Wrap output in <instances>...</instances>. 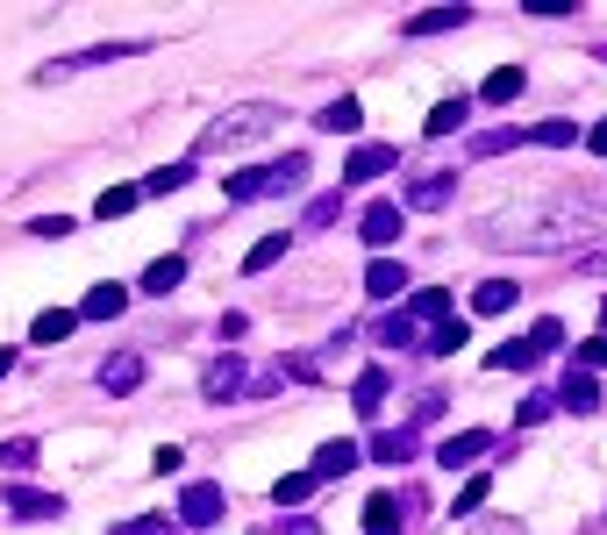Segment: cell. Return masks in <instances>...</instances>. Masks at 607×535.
I'll use <instances>...</instances> for the list:
<instances>
[{"mask_svg": "<svg viewBox=\"0 0 607 535\" xmlns=\"http://www.w3.org/2000/svg\"><path fill=\"white\" fill-rule=\"evenodd\" d=\"M479 236L500 243V250H572L586 236V222L579 214H557V207H522V214H493Z\"/></svg>", "mask_w": 607, "mask_h": 535, "instance_id": "cell-1", "label": "cell"}, {"mask_svg": "<svg viewBox=\"0 0 607 535\" xmlns=\"http://www.w3.org/2000/svg\"><path fill=\"white\" fill-rule=\"evenodd\" d=\"M308 150H286V158H265V164H251V172H230V201L243 207V201H271V193H300L308 186Z\"/></svg>", "mask_w": 607, "mask_h": 535, "instance_id": "cell-2", "label": "cell"}, {"mask_svg": "<svg viewBox=\"0 0 607 535\" xmlns=\"http://www.w3.org/2000/svg\"><path fill=\"white\" fill-rule=\"evenodd\" d=\"M279 129V107L271 100H251V107H230V115H215L201 129V150H243V143H257V136H271Z\"/></svg>", "mask_w": 607, "mask_h": 535, "instance_id": "cell-3", "label": "cell"}, {"mask_svg": "<svg viewBox=\"0 0 607 535\" xmlns=\"http://www.w3.org/2000/svg\"><path fill=\"white\" fill-rule=\"evenodd\" d=\"M243 386H251V372H243V357H236V350H222V357L201 372V400H207V407H230Z\"/></svg>", "mask_w": 607, "mask_h": 535, "instance_id": "cell-4", "label": "cell"}, {"mask_svg": "<svg viewBox=\"0 0 607 535\" xmlns=\"http://www.w3.org/2000/svg\"><path fill=\"white\" fill-rule=\"evenodd\" d=\"M450 201H458V172H422V179H407V193H401L407 214H436Z\"/></svg>", "mask_w": 607, "mask_h": 535, "instance_id": "cell-5", "label": "cell"}, {"mask_svg": "<svg viewBox=\"0 0 607 535\" xmlns=\"http://www.w3.org/2000/svg\"><path fill=\"white\" fill-rule=\"evenodd\" d=\"M179 522H187V528H215L222 522V485L215 479H193L187 493H179Z\"/></svg>", "mask_w": 607, "mask_h": 535, "instance_id": "cell-6", "label": "cell"}, {"mask_svg": "<svg viewBox=\"0 0 607 535\" xmlns=\"http://www.w3.org/2000/svg\"><path fill=\"white\" fill-rule=\"evenodd\" d=\"M486 450H493V436H486V428H458V436L436 442V464H444V471H472Z\"/></svg>", "mask_w": 607, "mask_h": 535, "instance_id": "cell-7", "label": "cell"}, {"mask_svg": "<svg viewBox=\"0 0 607 535\" xmlns=\"http://www.w3.org/2000/svg\"><path fill=\"white\" fill-rule=\"evenodd\" d=\"M393 164H401V150L393 143H358L351 158H343V179H351V186H372V179H386Z\"/></svg>", "mask_w": 607, "mask_h": 535, "instance_id": "cell-8", "label": "cell"}, {"mask_svg": "<svg viewBox=\"0 0 607 535\" xmlns=\"http://www.w3.org/2000/svg\"><path fill=\"white\" fill-rule=\"evenodd\" d=\"M401 222H407V207H393V201H372L358 214V236L372 243V250H386V243H401Z\"/></svg>", "mask_w": 607, "mask_h": 535, "instance_id": "cell-9", "label": "cell"}, {"mask_svg": "<svg viewBox=\"0 0 607 535\" xmlns=\"http://www.w3.org/2000/svg\"><path fill=\"white\" fill-rule=\"evenodd\" d=\"M465 22H472V8H465V0H450V8H422V14H407L401 36H450V29H465Z\"/></svg>", "mask_w": 607, "mask_h": 535, "instance_id": "cell-10", "label": "cell"}, {"mask_svg": "<svg viewBox=\"0 0 607 535\" xmlns=\"http://www.w3.org/2000/svg\"><path fill=\"white\" fill-rule=\"evenodd\" d=\"M0 500H8L14 522H57V514H65V500H57V493H36V485H8Z\"/></svg>", "mask_w": 607, "mask_h": 535, "instance_id": "cell-11", "label": "cell"}, {"mask_svg": "<svg viewBox=\"0 0 607 535\" xmlns=\"http://www.w3.org/2000/svg\"><path fill=\"white\" fill-rule=\"evenodd\" d=\"M364 464V442H351V436H337V442H322V450H315V479H351V471Z\"/></svg>", "mask_w": 607, "mask_h": 535, "instance_id": "cell-12", "label": "cell"}, {"mask_svg": "<svg viewBox=\"0 0 607 535\" xmlns=\"http://www.w3.org/2000/svg\"><path fill=\"white\" fill-rule=\"evenodd\" d=\"M401 314L415 321V329H422V343H429V329H444V321H450V293H444V286H422V293L407 300Z\"/></svg>", "mask_w": 607, "mask_h": 535, "instance_id": "cell-13", "label": "cell"}, {"mask_svg": "<svg viewBox=\"0 0 607 535\" xmlns=\"http://www.w3.org/2000/svg\"><path fill=\"white\" fill-rule=\"evenodd\" d=\"M315 129H322V136H358V129H364V107H358V94H337V100L322 107V115H315Z\"/></svg>", "mask_w": 607, "mask_h": 535, "instance_id": "cell-14", "label": "cell"}, {"mask_svg": "<svg viewBox=\"0 0 607 535\" xmlns=\"http://www.w3.org/2000/svg\"><path fill=\"white\" fill-rule=\"evenodd\" d=\"M557 407H565V415H600L594 372H565V386H557Z\"/></svg>", "mask_w": 607, "mask_h": 535, "instance_id": "cell-15", "label": "cell"}, {"mask_svg": "<svg viewBox=\"0 0 607 535\" xmlns=\"http://www.w3.org/2000/svg\"><path fill=\"white\" fill-rule=\"evenodd\" d=\"M100 386H108V393H136V386H143V357H136V350L100 357Z\"/></svg>", "mask_w": 607, "mask_h": 535, "instance_id": "cell-16", "label": "cell"}, {"mask_svg": "<svg viewBox=\"0 0 607 535\" xmlns=\"http://www.w3.org/2000/svg\"><path fill=\"white\" fill-rule=\"evenodd\" d=\"M465 121H472V94H450L429 107V121H422V136H458Z\"/></svg>", "mask_w": 607, "mask_h": 535, "instance_id": "cell-17", "label": "cell"}, {"mask_svg": "<svg viewBox=\"0 0 607 535\" xmlns=\"http://www.w3.org/2000/svg\"><path fill=\"white\" fill-rule=\"evenodd\" d=\"M351 407H358V421H379V407H386V372H379V364H364V372H358Z\"/></svg>", "mask_w": 607, "mask_h": 535, "instance_id": "cell-18", "label": "cell"}, {"mask_svg": "<svg viewBox=\"0 0 607 535\" xmlns=\"http://www.w3.org/2000/svg\"><path fill=\"white\" fill-rule=\"evenodd\" d=\"M407 457H415V428H379V436H372V464H393V471H401L407 464Z\"/></svg>", "mask_w": 607, "mask_h": 535, "instance_id": "cell-19", "label": "cell"}, {"mask_svg": "<svg viewBox=\"0 0 607 535\" xmlns=\"http://www.w3.org/2000/svg\"><path fill=\"white\" fill-rule=\"evenodd\" d=\"M401 286H407V265H393V257H372V265H364V293L372 300H401Z\"/></svg>", "mask_w": 607, "mask_h": 535, "instance_id": "cell-20", "label": "cell"}, {"mask_svg": "<svg viewBox=\"0 0 607 535\" xmlns=\"http://www.w3.org/2000/svg\"><path fill=\"white\" fill-rule=\"evenodd\" d=\"M401 528H407V514H401V500H393V493L364 500V535H401Z\"/></svg>", "mask_w": 607, "mask_h": 535, "instance_id": "cell-21", "label": "cell"}, {"mask_svg": "<svg viewBox=\"0 0 607 535\" xmlns=\"http://www.w3.org/2000/svg\"><path fill=\"white\" fill-rule=\"evenodd\" d=\"M522 86H529V72H522V65H500L493 79L479 86V100H486V107H514V100H522Z\"/></svg>", "mask_w": 607, "mask_h": 535, "instance_id": "cell-22", "label": "cell"}, {"mask_svg": "<svg viewBox=\"0 0 607 535\" xmlns=\"http://www.w3.org/2000/svg\"><path fill=\"white\" fill-rule=\"evenodd\" d=\"M72 329H79V308H43L29 321V343H65Z\"/></svg>", "mask_w": 607, "mask_h": 535, "instance_id": "cell-23", "label": "cell"}, {"mask_svg": "<svg viewBox=\"0 0 607 535\" xmlns=\"http://www.w3.org/2000/svg\"><path fill=\"white\" fill-rule=\"evenodd\" d=\"M536 357H543V350L529 343V335H514V343H500L493 357H486V372H536Z\"/></svg>", "mask_w": 607, "mask_h": 535, "instance_id": "cell-24", "label": "cell"}, {"mask_svg": "<svg viewBox=\"0 0 607 535\" xmlns=\"http://www.w3.org/2000/svg\"><path fill=\"white\" fill-rule=\"evenodd\" d=\"M514 293H522L514 279H479V286H472V314H508Z\"/></svg>", "mask_w": 607, "mask_h": 535, "instance_id": "cell-25", "label": "cell"}, {"mask_svg": "<svg viewBox=\"0 0 607 535\" xmlns=\"http://www.w3.org/2000/svg\"><path fill=\"white\" fill-rule=\"evenodd\" d=\"M465 343H472V321H465V314H450L444 329H429V343H422V350H429V357H458Z\"/></svg>", "mask_w": 607, "mask_h": 535, "instance_id": "cell-26", "label": "cell"}, {"mask_svg": "<svg viewBox=\"0 0 607 535\" xmlns=\"http://www.w3.org/2000/svg\"><path fill=\"white\" fill-rule=\"evenodd\" d=\"M529 143H543V150H572V143H586V129L557 115V121H536V129H529Z\"/></svg>", "mask_w": 607, "mask_h": 535, "instance_id": "cell-27", "label": "cell"}, {"mask_svg": "<svg viewBox=\"0 0 607 535\" xmlns=\"http://www.w3.org/2000/svg\"><path fill=\"white\" fill-rule=\"evenodd\" d=\"M121 308H129V293H121V286H94V293L79 300V321H115Z\"/></svg>", "mask_w": 607, "mask_h": 535, "instance_id": "cell-28", "label": "cell"}, {"mask_svg": "<svg viewBox=\"0 0 607 535\" xmlns=\"http://www.w3.org/2000/svg\"><path fill=\"white\" fill-rule=\"evenodd\" d=\"M172 286H187V257H179V250H172V257H158V265L143 271V293H158V300H164Z\"/></svg>", "mask_w": 607, "mask_h": 535, "instance_id": "cell-29", "label": "cell"}, {"mask_svg": "<svg viewBox=\"0 0 607 535\" xmlns=\"http://www.w3.org/2000/svg\"><path fill=\"white\" fill-rule=\"evenodd\" d=\"M315 485H322V479H315V471H286V479L271 485V500H279V507H300V500H308Z\"/></svg>", "mask_w": 607, "mask_h": 535, "instance_id": "cell-30", "label": "cell"}, {"mask_svg": "<svg viewBox=\"0 0 607 535\" xmlns=\"http://www.w3.org/2000/svg\"><path fill=\"white\" fill-rule=\"evenodd\" d=\"M279 257H286V228H279V236H265V243H251V250H243V271H271Z\"/></svg>", "mask_w": 607, "mask_h": 535, "instance_id": "cell-31", "label": "cell"}, {"mask_svg": "<svg viewBox=\"0 0 607 535\" xmlns=\"http://www.w3.org/2000/svg\"><path fill=\"white\" fill-rule=\"evenodd\" d=\"M379 343L386 350H422V329L407 314H386V329H379Z\"/></svg>", "mask_w": 607, "mask_h": 535, "instance_id": "cell-32", "label": "cell"}, {"mask_svg": "<svg viewBox=\"0 0 607 535\" xmlns=\"http://www.w3.org/2000/svg\"><path fill=\"white\" fill-rule=\"evenodd\" d=\"M136 201H143V186H108V193L94 201V214H100V222H115V214H129Z\"/></svg>", "mask_w": 607, "mask_h": 535, "instance_id": "cell-33", "label": "cell"}, {"mask_svg": "<svg viewBox=\"0 0 607 535\" xmlns=\"http://www.w3.org/2000/svg\"><path fill=\"white\" fill-rule=\"evenodd\" d=\"M557 415V393H529L522 407H514V428H536V421H551Z\"/></svg>", "mask_w": 607, "mask_h": 535, "instance_id": "cell-34", "label": "cell"}, {"mask_svg": "<svg viewBox=\"0 0 607 535\" xmlns=\"http://www.w3.org/2000/svg\"><path fill=\"white\" fill-rule=\"evenodd\" d=\"M187 179H193V164H158V172L143 179V193H179Z\"/></svg>", "mask_w": 607, "mask_h": 535, "instance_id": "cell-35", "label": "cell"}, {"mask_svg": "<svg viewBox=\"0 0 607 535\" xmlns=\"http://www.w3.org/2000/svg\"><path fill=\"white\" fill-rule=\"evenodd\" d=\"M343 214V193H322V201H308V214H300V228H329Z\"/></svg>", "mask_w": 607, "mask_h": 535, "instance_id": "cell-36", "label": "cell"}, {"mask_svg": "<svg viewBox=\"0 0 607 535\" xmlns=\"http://www.w3.org/2000/svg\"><path fill=\"white\" fill-rule=\"evenodd\" d=\"M108 535H172V514H136V522H115Z\"/></svg>", "mask_w": 607, "mask_h": 535, "instance_id": "cell-37", "label": "cell"}, {"mask_svg": "<svg viewBox=\"0 0 607 535\" xmlns=\"http://www.w3.org/2000/svg\"><path fill=\"white\" fill-rule=\"evenodd\" d=\"M429 421H444V393H415V415H407V428H429Z\"/></svg>", "mask_w": 607, "mask_h": 535, "instance_id": "cell-38", "label": "cell"}, {"mask_svg": "<svg viewBox=\"0 0 607 535\" xmlns=\"http://www.w3.org/2000/svg\"><path fill=\"white\" fill-rule=\"evenodd\" d=\"M514 143H529V129H486L472 150H479V158H493V150H514Z\"/></svg>", "mask_w": 607, "mask_h": 535, "instance_id": "cell-39", "label": "cell"}, {"mask_svg": "<svg viewBox=\"0 0 607 535\" xmlns=\"http://www.w3.org/2000/svg\"><path fill=\"white\" fill-rule=\"evenodd\" d=\"M486 493H493V479H465V493H458V507H450V514H472V522H479Z\"/></svg>", "mask_w": 607, "mask_h": 535, "instance_id": "cell-40", "label": "cell"}, {"mask_svg": "<svg viewBox=\"0 0 607 535\" xmlns=\"http://www.w3.org/2000/svg\"><path fill=\"white\" fill-rule=\"evenodd\" d=\"M529 343H536L543 357H551V350H565V321H551V314H543L536 329H529Z\"/></svg>", "mask_w": 607, "mask_h": 535, "instance_id": "cell-41", "label": "cell"}, {"mask_svg": "<svg viewBox=\"0 0 607 535\" xmlns=\"http://www.w3.org/2000/svg\"><path fill=\"white\" fill-rule=\"evenodd\" d=\"M0 464H8V471H29V464H36V442H29V436L0 442Z\"/></svg>", "mask_w": 607, "mask_h": 535, "instance_id": "cell-42", "label": "cell"}, {"mask_svg": "<svg viewBox=\"0 0 607 535\" xmlns=\"http://www.w3.org/2000/svg\"><path fill=\"white\" fill-rule=\"evenodd\" d=\"M458 535H522V522H508V514H479V522H465Z\"/></svg>", "mask_w": 607, "mask_h": 535, "instance_id": "cell-43", "label": "cell"}, {"mask_svg": "<svg viewBox=\"0 0 607 535\" xmlns=\"http://www.w3.org/2000/svg\"><path fill=\"white\" fill-rule=\"evenodd\" d=\"M572 372H607V335H586L579 343V364Z\"/></svg>", "mask_w": 607, "mask_h": 535, "instance_id": "cell-44", "label": "cell"}, {"mask_svg": "<svg viewBox=\"0 0 607 535\" xmlns=\"http://www.w3.org/2000/svg\"><path fill=\"white\" fill-rule=\"evenodd\" d=\"M29 236L57 243V236H72V222H65V214H36V222H29Z\"/></svg>", "mask_w": 607, "mask_h": 535, "instance_id": "cell-45", "label": "cell"}, {"mask_svg": "<svg viewBox=\"0 0 607 535\" xmlns=\"http://www.w3.org/2000/svg\"><path fill=\"white\" fill-rule=\"evenodd\" d=\"M179 464H187V450H179V442H164V450L158 457H150V471H158V479H172V471Z\"/></svg>", "mask_w": 607, "mask_h": 535, "instance_id": "cell-46", "label": "cell"}, {"mask_svg": "<svg viewBox=\"0 0 607 535\" xmlns=\"http://www.w3.org/2000/svg\"><path fill=\"white\" fill-rule=\"evenodd\" d=\"M579 271H586V279H607V250H586V257H579Z\"/></svg>", "mask_w": 607, "mask_h": 535, "instance_id": "cell-47", "label": "cell"}, {"mask_svg": "<svg viewBox=\"0 0 607 535\" xmlns=\"http://www.w3.org/2000/svg\"><path fill=\"white\" fill-rule=\"evenodd\" d=\"M586 150H594V158H607V115L594 121V129H586Z\"/></svg>", "mask_w": 607, "mask_h": 535, "instance_id": "cell-48", "label": "cell"}, {"mask_svg": "<svg viewBox=\"0 0 607 535\" xmlns=\"http://www.w3.org/2000/svg\"><path fill=\"white\" fill-rule=\"evenodd\" d=\"M279 535H322V528H315L308 514H294V522H279Z\"/></svg>", "mask_w": 607, "mask_h": 535, "instance_id": "cell-49", "label": "cell"}, {"mask_svg": "<svg viewBox=\"0 0 607 535\" xmlns=\"http://www.w3.org/2000/svg\"><path fill=\"white\" fill-rule=\"evenodd\" d=\"M14 372V350H0V378H8Z\"/></svg>", "mask_w": 607, "mask_h": 535, "instance_id": "cell-50", "label": "cell"}, {"mask_svg": "<svg viewBox=\"0 0 607 535\" xmlns=\"http://www.w3.org/2000/svg\"><path fill=\"white\" fill-rule=\"evenodd\" d=\"M594 57H600V65H607V43H600V51H594Z\"/></svg>", "mask_w": 607, "mask_h": 535, "instance_id": "cell-51", "label": "cell"}, {"mask_svg": "<svg viewBox=\"0 0 607 535\" xmlns=\"http://www.w3.org/2000/svg\"><path fill=\"white\" fill-rule=\"evenodd\" d=\"M600 321H607V300H600Z\"/></svg>", "mask_w": 607, "mask_h": 535, "instance_id": "cell-52", "label": "cell"}]
</instances>
